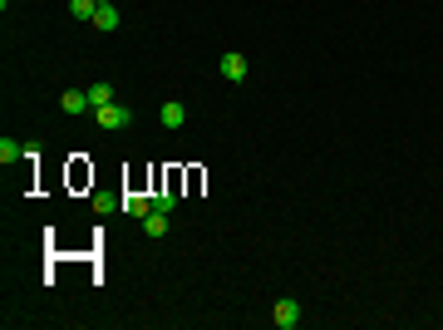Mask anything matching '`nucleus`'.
Masks as SVG:
<instances>
[{
    "label": "nucleus",
    "instance_id": "f257e3e1",
    "mask_svg": "<svg viewBox=\"0 0 443 330\" xmlns=\"http://www.w3.org/2000/svg\"><path fill=\"white\" fill-rule=\"evenodd\" d=\"M271 320H276V325H281V330H296V325H301V301H291V296H281V301H276V306H271Z\"/></svg>",
    "mask_w": 443,
    "mask_h": 330
},
{
    "label": "nucleus",
    "instance_id": "f03ea898",
    "mask_svg": "<svg viewBox=\"0 0 443 330\" xmlns=\"http://www.w3.org/2000/svg\"><path fill=\"white\" fill-rule=\"evenodd\" d=\"M94 119H99L103 129H124V124L133 119V108H124V104H103V108H94Z\"/></svg>",
    "mask_w": 443,
    "mask_h": 330
},
{
    "label": "nucleus",
    "instance_id": "7ed1b4c3",
    "mask_svg": "<svg viewBox=\"0 0 443 330\" xmlns=\"http://www.w3.org/2000/svg\"><path fill=\"white\" fill-rule=\"evenodd\" d=\"M222 79L242 84V79H246V54H237V49H227V54H222Z\"/></svg>",
    "mask_w": 443,
    "mask_h": 330
},
{
    "label": "nucleus",
    "instance_id": "20e7f679",
    "mask_svg": "<svg viewBox=\"0 0 443 330\" xmlns=\"http://www.w3.org/2000/svg\"><path fill=\"white\" fill-rule=\"evenodd\" d=\"M60 108H65V114H89V89H65Z\"/></svg>",
    "mask_w": 443,
    "mask_h": 330
},
{
    "label": "nucleus",
    "instance_id": "39448f33",
    "mask_svg": "<svg viewBox=\"0 0 443 330\" xmlns=\"http://www.w3.org/2000/svg\"><path fill=\"white\" fill-rule=\"evenodd\" d=\"M183 124H187V104L168 99V104H162V129H183Z\"/></svg>",
    "mask_w": 443,
    "mask_h": 330
},
{
    "label": "nucleus",
    "instance_id": "423d86ee",
    "mask_svg": "<svg viewBox=\"0 0 443 330\" xmlns=\"http://www.w3.org/2000/svg\"><path fill=\"white\" fill-rule=\"evenodd\" d=\"M124 212H128V217H148V212H153V197H138V192H128V197H124Z\"/></svg>",
    "mask_w": 443,
    "mask_h": 330
},
{
    "label": "nucleus",
    "instance_id": "0eeeda50",
    "mask_svg": "<svg viewBox=\"0 0 443 330\" xmlns=\"http://www.w3.org/2000/svg\"><path fill=\"white\" fill-rule=\"evenodd\" d=\"M25 158V143H15V138H0V163H6V168H10V163H20Z\"/></svg>",
    "mask_w": 443,
    "mask_h": 330
},
{
    "label": "nucleus",
    "instance_id": "6e6552de",
    "mask_svg": "<svg viewBox=\"0 0 443 330\" xmlns=\"http://www.w3.org/2000/svg\"><path fill=\"white\" fill-rule=\"evenodd\" d=\"M114 104V84H89V108H103Z\"/></svg>",
    "mask_w": 443,
    "mask_h": 330
},
{
    "label": "nucleus",
    "instance_id": "1a4fd4ad",
    "mask_svg": "<svg viewBox=\"0 0 443 330\" xmlns=\"http://www.w3.org/2000/svg\"><path fill=\"white\" fill-rule=\"evenodd\" d=\"M143 227H148V237H162V232H168V212H158V207H153V212L143 217Z\"/></svg>",
    "mask_w": 443,
    "mask_h": 330
},
{
    "label": "nucleus",
    "instance_id": "9d476101",
    "mask_svg": "<svg viewBox=\"0 0 443 330\" xmlns=\"http://www.w3.org/2000/svg\"><path fill=\"white\" fill-rule=\"evenodd\" d=\"M69 15L74 20H94L99 15V0H69Z\"/></svg>",
    "mask_w": 443,
    "mask_h": 330
},
{
    "label": "nucleus",
    "instance_id": "9b49d317",
    "mask_svg": "<svg viewBox=\"0 0 443 330\" xmlns=\"http://www.w3.org/2000/svg\"><path fill=\"white\" fill-rule=\"evenodd\" d=\"M94 25H99V30H114V25H119V10H114V0H108V6H99Z\"/></svg>",
    "mask_w": 443,
    "mask_h": 330
},
{
    "label": "nucleus",
    "instance_id": "f8f14e48",
    "mask_svg": "<svg viewBox=\"0 0 443 330\" xmlns=\"http://www.w3.org/2000/svg\"><path fill=\"white\" fill-rule=\"evenodd\" d=\"M114 207H124V202H119V197H94V212H99V217H108Z\"/></svg>",
    "mask_w": 443,
    "mask_h": 330
},
{
    "label": "nucleus",
    "instance_id": "ddd939ff",
    "mask_svg": "<svg viewBox=\"0 0 443 330\" xmlns=\"http://www.w3.org/2000/svg\"><path fill=\"white\" fill-rule=\"evenodd\" d=\"M153 207H158V212H173V207H178V197H173V192H158V197H153Z\"/></svg>",
    "mask_w": 443,
    "mask_h": 330
}]
</instances>
